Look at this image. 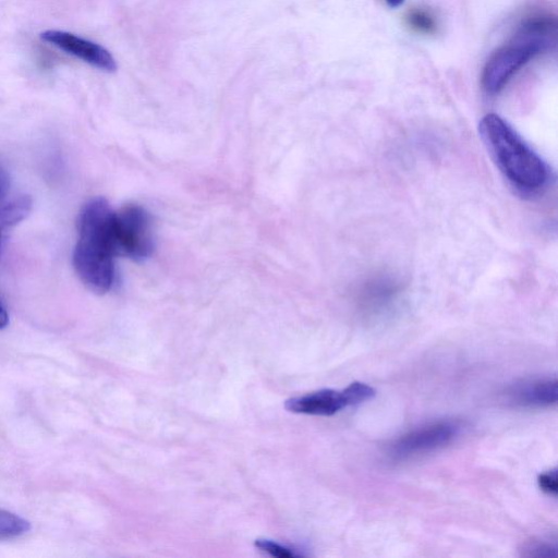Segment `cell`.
<instances>
[{
    "mask_svg": "<svg viewBox=\"0 0 558 558\" xmlns=\"http://www.w3.org/2000/svg\"><path fill=\"white\" fill-rule=\"evenodd\" d=\"M10 187V178L7 170L0 163V202L5 197Z\"/></svg>",
    "mask_w": 558,
    "mask_h": 558,
    "instance_id": "cell-16",
    "label": "cell"
},
{
    "mask_svg": "<svg viewBox=\"0 0 558 558\" xmlns=\"http://www.w3.org/2000/svg\"><path fill=\"white\" fill-rule=\"evenodd\" d=\"M537 484H538V487L544 493L555 497L557 495V489H558L557 470L554 469V470H550V471L539 474L537 477Z\"/></svg>",
    "mask_w": 558,
    "mask_h": 558,
    "instance_id": "cell-15",
    "label": "cell"
},
{
    "mask_svg": "<svg viewBox=\"0 0 558 558\" xmlns=\"http://www.w3.org/2000/svg\"><path fill=\"white\" fill-rule=\"evenodd\" d=\"M385 1L390 8H398L403 3L404 0H385Z\"/></svg>",
    "mask_w": 558,
    "mask_h": 558,
    "instance_id": "cell-18",
    "label": "cell"
},
{
    "mask_svg": "<svg viewBox=\"0 0 558 558\" xmlns=\"http://www.w3.org/2000/svg\"><path fill=\"white\" fill-rule=\"evenodd\" d=\"M113 214L105 198L87 202L78 218V238L73 266L81 281L93 292H108L114 281Z\"/></svg>",
    "mask_w": 558,
    "mask_h": 558,
    "instance_id": "cell-1",
    "label": "cell"
},
{
    "mask_svg": "<svg viewBox=\"0 0 558 558\" xmlns=\"http://www.w3.org/2000/svg\"><path fill=\"white\" fill-rule=\"evenodd\" d=\"M255 546L258 549L278 558H293L301 556L300 554L293 551L291 548L284 547L269 539H256Z\"/></svg>",
    "mask_w": 558,
    "mask_h": 558,
    "instance_id": "cell-14",
    "label": "cell"
},
{
    "mask_svg": "<svg viewBox=\"0 0 558 558\" xmlns=\"http://www.w3.org/2000/svg\"><path fill=\"white\" fill-rule=\"evenodd\" d=\"M31 524L24 518L0 509V539L14 538L25 534Z\"/></svg>",
    "mask_w": 558,
    "mask_h": 558,
    "instance_id": "cell-11",
    "label": "cell"
},
{
    "mask_svg": "<svg viewBox=\"0 0 558 558\" xmlns=\"http://www.w3.org/2000/svg\"><path fill=\"white\" fill-rule=\"evenodd\" d=\"M558 384L556 377L526 379L506 390L507 402L529 409L547 408L556 404Z\"/></svg>",
    "mask_w": 558,
    "mask_h": 558,
    "instance_id": "cell-7",
    "label": "cell"
},
{
    "mask_svg": "<svg viewBox=\"0 0 558 558\" xmlns=\"http://www.w3.org/2000/svg\"><path fill=\"white\" fill-rule=\"evenodd\" d=\"M9 324V315L4 306L0 302V329H3Z\"/></svg>",
    "mask_w": 558,
    "mask_h": 558,
    "instance_id": "cell-17",
    "label": "cell"
},
{
    "mask_svg": "<svg viewBox=\"0 0 558 558\" xmlns=\"http://www.w3.org/2000/svg\"><path fill=\"white\" fill-rule=\"evenodd\" d=\"M113 236L118 255L134 260L147 258L154 250L149 214L138 205H125L114 211Z\"/></svg>",
    "mask_w": 558,
    "mask_h": 558,
    "instance_id": "cell-4",
    "label": "cell"
},
{
    "mask_svg": "<svg viewBox=\"0 0 558 558\" xmlns=\"http://www.w3.org/2000/svg\"><path fill=\"white\" fill-rule=\"evenodd\" d=\"M347 407H350V403L344 389H322L290 398L284 403V408L290 412L322 416L333 415Z\"/></svg>",
    "mask_w": 558,
    "mask_h": 558,
    "instance_id": "cell-8",
    "label": "cell"
},
{
    "mask_svg": "<svg viewBox=\"0 0 558 558\" xmlns=\"http://www.w3.org/2000/svg\"><path fill=\"white\" fill-rule=\"evenodd\" d=\"M459 432V424L452 421L429 423L399 437L391 444L388 453L393 460L429 453L449 445Z\"/></svg>",
    "mask_w": 558,
    "mask_h": 558,
    "instance_id": "cell-5",
    "label": "cell"
},
{
    "mask_svg": "<svg viewBox=\"0 0 558 558\" xmlns=\"http://www.w3.org/2000/svg\"><path fill=\"white\" fill-rule=\"evenodd\" d=\"M398 284L389 277L378 276L361 286L360 299L364 306L372 310L385 307L398 293Z\"/></svg>",
    "mask_w": 558,
    "mask_h": 558,
    "instance_id": "cell-9",
    "label": "cell"
},
{
    "mask_svg": "<svg viewBox=\"0 0 558 558\" xmlns=\"http://www.w3.org/2000/svg\"><path fill=\"white\" fill-rule=\"evenodd\" d=\"M408 26L420 34H434L437 28L435 16L425 9L414 8L405 16Z\"/></svg>",
    "mask_w": 558,
    "mask_h": 558,
    "instance_id": "cell-12",
    "label": "cell"
},
{
    "mask_svg": "<svg viewBox=\"0 0 558 558\" xmlns=\"http://www.w3.org/2000/svg\"><path fill=\"white\" fill-rule=\"evenodd\" d=\"M31 208L28 196H21L0 207V247L5 231L25 219Z\"/></svg>",
    "mask_w": 558,
    "mask_h": 558,
    "instance_id": "cell-10",
    "label": "cell"
},
{
    "mask_svg": "<svg viewBox=\"0 0 558 558\" xmlns=\"http://www.w3.org/2000/svg\"><path fill=\"white\" fill-rule=\"evenodd\" d=\"M554 44L555 37L521 25L514 37L487 60L482 73L483 88L488 94L498 93L524 64Z\"/></svg>",
    "mask_w": 558,
    "mask_h": 558,
    "instance_id": "cell-3",
    "label": "cell"
},
{
    "mask_svg": "<svg viewBox=\"0 0 558 558\" xmlns=\"http://www.w3.org/2000/svg\"><path fill=\"white\" fill-rule=\"evenodd\" d=\"M40 39L98 70L108 73L117 70V62L109 50L73 33L47 29L40 33Z\"/></svg>",
    "mask_w": 558,
    "mask_h": 558,
    "instance_id": "cell-6",
    "label": "cell"
},
{
    "mask_svg": "<svg viewBox=\"0 0 558 558\" xmlns=\"http://www.w3.org/2000/svg\"><path fill=\"white\" fill-rule=\"evenodd\" d=\"M478 132L500 171L518 189L535 191L545 184V162L506 120L488 113L480 121Z\"/></svg>",
    "mask_w": 558,
    "mask_h": 558,
    "instance_id": "cell-2",
    "label": "cell"
},
{
    "mask_svg": "<svg viewBox=\"0 0 558 558\" xmlns=\"http://www.w3.org/2000/svg\"><path fill=\"white\" fill-rule=\"evenodd\" d=\"M524 556L527 557H556V544L547 541H533L524 546Z\"/></svg>",
    "mask_w": 558,
    "mask_h": 558,
    "instance_id": "cell-13",
    "label": "cell"
}]
</instances>
